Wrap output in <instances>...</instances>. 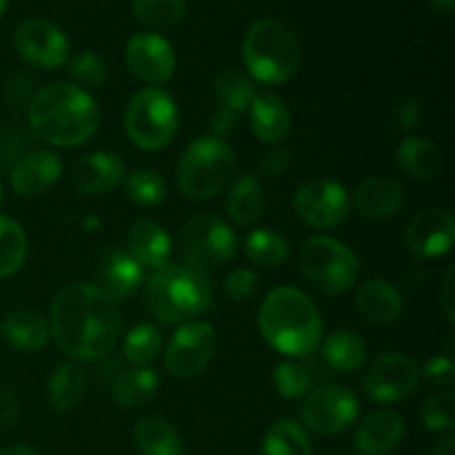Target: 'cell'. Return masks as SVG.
<instances>
[{"mask_svg":"<svg viewBox=\"0 0 455 455\" xmlns=\"http://www.w3.org/2000/svg\"><path fill=\"white\" fill-rule=\"evenodd\" d=\"M160 385L158 371L151 367H129L118 373L111 385V395L124 409H138L149 403Z\"/></svg>","mask_w":455,"mask_h":455,"instance_id":"28","label":"cell"},{"mask_svg":"<svg viewBox=\"0 0 455 455\" xmlns=\"http://www.w3.org/2000/svg\"><path fill=\"white\" fill-rule=\"evenodd\" d=\"M251 129L267 145H280L291 132V111L283 98L274 93H258L249 107Z\"/></svg>","mask_w":455,"mask_h":455,"instance_id":"24","label":"cell"},{"mask_svg":"<svg viewBox=\"0 0 455 455\" xmlns=\"http://www.w3.org/2000/svg\"><path fill=\"white\" fill-rule=\"evenodd\" d=\"M395 163L413 180H434L443 172V151L422 136H409L395 149Z\"/></svg>","mask_w":455,"mask_h":455,"instance_id":"25","label":"cell"},{"mask_svg":"<svg viewBox=\"0 0 455 455\" xmlns=\"http://www.w3.org/2000/svg\"><path fill=\"white\" fill-rule=\"evenodd\" d=\"M216 329L204 320L182 323L164 351V367L178 380L200 376L216 354Z\"/></svg>","mask_w":455,"mask_h":455,"instance_id":"10","label":"cell"},{"mask_svg":"<svg viewBox=\"0 0 455 455\" xmlns=\"http://www.w3.org/2000/svg\"><path fill=\"white\" fill-rule=\"evenodd\" d=\"M13 44L22 60L38 69H58L69 58V40L65 31L43 18L22 20L13 36Z\"/></svg>","mask_w":455,"mask_h":455,"instance_id":"14","label":"cell"},{"mask_svg":"<svg viewBox=\"0 0 455 455\" xmlns=\"http://www.w3.org/2000/svg\"><path fill=\"white\" fill-rule=\"evenodd\" d=\"M29 124L47 145L80 147L93 138L100 127V109L96 100L74 83H52L29 100Z\"/></svg>","mask_w":455,"mask_h":455,"instance_id":"2","label":"cell"},{"mask_svg":"<svg viewBox=\"0 0 455 455\" xmlns=\"http://www.w3.org/2000/svg\"><path fill=\"white\" fill-rule=\"evenodd\" d=\"M96 275L100 280V289L116 302L124 300L142 283V267L132 258V253L118 247H107L98 256Z\"/></svg>","mask_w":455,"mask_h":455,"instance_id":"19","label":"cell"},{"mask_svg":"<svg viewBox=\"0 0 455 455\" xmlns=\"http://www.w3.org/2000/svg\"><path fill=\"white\" fill-rule=\"evenodd\" d=\"M293 209L314 229H338L349 218L351 200L340 182L314 178L296 191Z\"/></svg>","mask_w":455,"mask_h":455,"instance_id":"12","label":"cell"},{"mask_svg":"<svg viewBox=\"0 0 455 455\" xmlns=\"http://www.w3.org/2000/svg\"><path fill=\"white\" fill-rule=\"evenodd\" d=\"M429 4L438 13H451L453 9V0H429Z\"/></svg>","mask_w":455,"mask_h":455,"instance_id":"51","label":"cell"},{"mask_svg":"<svg viewBox=\"0 0 455 455\" xmlns=\"http://www.w3.org/2000/svg\"><path fill=\"white\" fill-rule=\"evenodd\" d=\"M404 438V420L398 411L378 409L360 422L355 449L360 455H389Z\"/></svg>","mask_w":455,"mask_h":455,"instance_id":"20","label":"cell"},{"mask_svg":"<svg viewBox=\"0 0 455 455\" xmlns=\"http://www.w3.org/2000/svg\"><path fill=\"white\" fill-rule=\"evenodd\" d=\"M420 420L434 434H453L455 395L451 391H438V394L429 395L420 407Z\"/></svg>","mask_w":455,"mask_h":455,"instance_id":"40","label":"cell"},{"mask_svg":"<svg viewBox=\"0 0 455 455\" xmlns=\"http://www.w3.org/2000/svg\"><path fill=\"white\" fill-rule=\"evenodd\" d=\"M27 234L16 220L0 216V278L16 274L27 260Z\"/></svg>","mask_w":455,"mask_h":455,"instance_id":"37","label":"cell"},{"mask_svg":"<svg viewBox=\"0 0 455 455\" xmlns=\"http://www.w3.org/2000/svg\"><path fill=\"white\" fill-rule=\"evenodd\" d=\"M209 127H212L213 138H218V140H227V138L238 129V114L231 109H225V107H218V109L212 114Z\"/></svg>","mask_w":455,"mask_h":455,"instance_id":"46","label":"cell"},{"mask_svg":"<svg viewBox=\"0 0 455 455\" xmlns=\"http://www.w3.org/2000/svg\"><path fill=\"white\" fill-rule=\"evenodd\" d=\"M133 438L142 455H187L178 431L163 418H142L133 429Z\"/></svg>","mask_w":455,"mask_h":455,"instance_id":"31","label":"cell"},{"mask_svg":"<svg viewBox=\"0 0 455 455\" xmlns=\"http://www.w3.org/2000/svg\"><path fill=\"white\" fill-rule=\"evenodd\" d=\"M0 455H38L31 447H25V444H12V447L0 449Z\"/></svg>","mask_w":455,"mask_h":455,"instance_id":"50","label":"cell"},{"mask_svg":"<svg viewBox=\"0 0 455 455\" xmlns=\"http://www.w3.org/2000/svg\"><path fill=\"white\" fill-rule=\"evenodd\" d=\"M431 455H455V438L453 435H447L443 443H438V447L434 449Z\"/></svg>","mask_w":455,"mask_h":455,"instance_id":"49","label":"cell"},{"mask_svg":"<svg viewBox=\"0 0 455 455\" xmlns=\"http://www.w3.org/2000/svg\"><path fill=\"white\" fill-rule=\"evenodd\" d=\"M360 413V403L347 387L320 385L302 404V420L320 435H336L349 429Z\"/></svg>","mask_w":455,"mask_h":455,"instance_id":"13","label":"cell"},{"mask_svg":"<svg viewBox=\"0 0 455 455\" xmlns=\"http://www.w3.org/2000/svg\"><path fill=\"white\" fill-rule=\"evenodd\" d=\"M235 178V154L227 140L213 136L196 138L176 167V182L182 196L189 200L216 198Z\"/></svg>","mask_w":455,"mask_h":455,"instance_id":"6","label":"cell"},{"mask_svg":"<svg viewBox=\"0 0 455 455\" xmlns=\"http://www.w3.org/2000/svg\"><path fill=\"white\" fill-rule=\"evenodd\" d=\"M243 60L258 83L283 84L300 69V40L296 31L278 18H260L244 34Z\"/></svg>","mask_w":455,"mask_h":455,"instance_id":"5","label":"cell"},{"mask_svg":"<svg viewBox=\"0 0 455 455\" xmlns=\"http://www.w3.org/2000/svg\"><path fill=\"white\" fill-rule=\"evenodd\" d=\"M216 98L220 102V107L225 109L235 111V114H244L251 107L253 98L258 96L256 84L249 78L247 74H243L240 69H225L216 76Z\"/></svg>","mask_w":455,"mask_h":455,"instance_id":"34","label":"cell"},{"mask_svg":"<svg viewBox=\"0 0 455 455\" xmlns=\"http://www.w3.org/2000/svg\"><path fill=\"white\" fill-rule=\"evenodd\" d=\"M124 189H127V198L140 207H156L167 198V182L154 169H138L129 173Z\"/></svg>","mask_w":455,"mask_h":455,"instance_id":"39","label":"cell"},{"mask_svg":"<svg viewBox=\"0 0 455 455\" xmlns=\"http://www.w3.org/2000/svg\"><path fill=\"white\" fill-rule=\"evenodd\" d=\"M124 58H127L129 71L151 87L167 83L176 69L173 47L167 38H163L156 31L133 34L129 38L127 49H124Z\"/></svg>","mask_w":455,"mask_h":455,"instance_id":"15","label":"cell"},{"mask_svg":"<svg viewBox=\"0 0 455 455\" xmlns=\"http://www.w3.org/2000/svg\"><path fill=\"white\" fill-rule=\"evenodd\" d=\"M403 204V187L385 176L369 178V180L360 182L358 189L354 191L355 212L364 218H371V220H382V218L395 216Z\"/></svg>","mask_w":455,"mask_h":455,"instance_id":"22","label":"cell"},{"mask_svg":"<svg viewBox=\"0 0 455 455\" xmlns=\"http://www.w3.org/2000/svg\"><path fill=\"white\" fill-rule=\"evenodd\" d=\"M60 156L53 154V151H31L13 164L9 182H12L13 191L22 198H38L60 180Z\"/></svg>","mask_w":455,"mask_h":455,"instance_id":"17","label":"cell"},{"mask_svg":"<svg viewBox=\"0 0 455 455\" xmlns=\"http://www.w3.org/2000/svg\"><path fill=\"white\" fill-rule=\"evenodd\" d=\"M0 336L18 351H38L49 342V323L34 311H13L3 320Z\"/></svg>","mask_w":455,"mask_h":455,"instance_id":"27","label":"cell"},{"mask_svg":"<svg viewBox=\"0 0 455 455\" xmlns=\"http://www.w3.org/2000/svg\"><path fill=\"white\" fill-rule=\"evenodd\" d=\"M0 203H3V182H0Z\"/></svg>","mask_w":455,"mask_h":455,"instance_id":"53","label":"cell"},{"mask_svg":"<svg viewBox=\"0 0 455 455\" xmlns=\"http://www.w3.org/2000/svg\"><path fill=\"white\" fill-rule=\"evenodd\" d=\"M69 74L78 83V87L96 89L105 84L107 80V65L98 53L93 52H80L78 56L71 58Z\"/></svg>","mask_w":455,"mask_h":455,"instance_id":"41","label":"cell"},{"mask_svg":"<svg viewBox=\"0 0 455 455\" xmlns=\"http://www.w3.org/2000/svg\"><path fill=\"white\" fill-rule=\"evenodd\" d=\"M132 9L151 29H172L185 18V0H133Z\"/></svg>","mask_w":455,"mask_h":455,"instance_id":"38","label":"cell"},{"mask_svg":"<svg viewBox=\"0 0 455 455\" xmlns=\"http://www.w3.org/2000/svg\"><path fill=\"white\" fill-rule=\"evenodd\" d=\"M129 253L147 269H163L172 258V238L167 229L154 220H136L127 235Z\"/></svg>","mask_w":455,"mask_h":455,"instance_id":"23","label":"cell"},{"mask_svg":"<svg viewBox=\"0 0 455 455\" xmlns=\"http://www.w3.org/2000/svg\"><path fill=\"white\" fill-rule=\"evenodd\" d=\"M123 315L118 302L100 287L71 283L56 293L49 311V333L58 349L76 363L100 360L118 345Z\"/></svg>","mask_w":455,"mask_h":455,"instance_id":"1","label":"cell"},{"mask_svg":"<svg viewBox=\"0 0 455 455\" xmlns=\"http://www.w3.org/2000/svg\"><path fill=\"white\" fill-rule=\"evenodd\" d=\"M409 249L420 258H438L451 251L455 220L447 209H425L416 213L404 234Z\"/></svg>","mask_w":455,"mask_h":455,"instance_id":"16","label":"cell"},{"mask_svg":"<svg viewBox=\"0 0 455 455\" xmlns=\"http://www.w3.org/2000/svg\"><path fill=\"white\" fill-rule=\"evenodd\" d=\"M176 247L180 251L182 265L203 271L234 260L238 253V235L222 218L200 213L187 220L178 231Z\"/></svg>","mask_w":455,"mask_h":455,"instance_id":"9","label":"cell"},{"mask_svg":"<svg viewBox=\"0 0 455 455\" xmlns=\"http://www.w3.org/2000/svg\"><path fill=\"white\" fill-rule=\"evenodd\" d=\"M367 342L355 331H347V329L331 333L323 342L324 364L338 373H351L363 369V364L367 363Z\"/></svg>","mask_w":455,"mask_h":455,"instance_id":"30","label":"cell"},{"mask_svg":"<svg viewBox=\"0 0 455 455\" xmlns=\"http://www.w3.org/2000/svg\"><path fill=\"white\" fill-rule=\"evenodd\" d=\"M389 118L398 132H413L418 120H420V105H418L416 98L409 96V93H398V96H394V100H391Z\"/></svg>","mask_w":455,"mask_h":455,"instance_id":"42","label":"cell"},{"mask_svg":"<svg viewBox=\"0 0 455 455\" xmlns=\"http://www.w3.org/2000/svg\"><path fill=\"white\" fill-rule=\"evenodd\" d=\"M123 158L111 151H96V154L84 156L71 169V182L84 196L109 194L123 182Z\"/></svg>","mask_w":455,"mask_h":455,"instance_id":"18","label":"cell"},{"mask_svg":"<svg viewBox=\"0 0 455 455\" xmlns=\"http://www.w3.org/2000/svg\"><path fill=\"white\" fill-rule=\"evenodd\" d=\"M265 212V191L262 182L253 173H243L231 182L227 196V213L238 227H251Z\"/></svg>","mask_w":455,"mask_h":455,"instance_id":"26","label":"cell"},{"mask_svg":"<svg viewBox=\"0 0 455 455\" xmlns=\"http://www.w3.org/2000/svg\"><path fill=\"white\" fill-rule=\"evenodd\" d=\"M145 302L158 323H189L212 305V283L189 265H164L147 280Z\"/></svg>","mask_w":455,"mask_h":455,"instance_id":"4","label":"cell"},{"mask_svg":"<svg viewBox=\"0 0 455 455\" xmlns=\"http://www.w3.org/2000/svg\"><path fill=\"white\" fill-rule=\"evenodd\" d=\"M300 269L315 291L342 296L358 283L363 265L345 243L329 235H314L300 249Z\"/></svg>","mask_w":455,"mask_h":455,"instance_id":"8","label":"cell"},{"mask_svg":"<svg viewBox=\"0 0 455 455\" xmlns=\"http://www.w3.org/2000/svg\"><path fill=\"white\" fill-rule=\"evenodd\" d=\"M18 413H20V407H18L16 395L9 391H0V422L13 425L18 420Z\"/></svg>","mask_w":455,"mask_h":455,"instance_id":"48","label":"cell"},{"mask_svg":"<svg viewBox=\"0 0 455 455\" xmlns=\"http://www.w3.org/2000/svg\"><path fill=\"white\" fill-rule=\"evenodd\" d=\"M160 351H163V331L151 323L132 327L123 340V354L132 367H149Z\"/></svg>","mask_w":455,"mask_h":455,"instance_id":"36","label":"cell"},{"mask_svg":"<svg viewBox=\"0 0 455 455\" xmlns=\"http://www.w3.org/2000/svg\"><path fill=\"white\" fill-rule=\"evenodd\" d=\"M289 164H291V151H289L287 147L278 145L262 158L260 172L265 173L267 178H283L284 172L289 169Z\"/></svg>","mask_w":455,"mask_h":455,"instance_id":"45","label":"cell"},{"mask_svg":"<svg viewBox=\"0 0 455 455\" xmlns=\"http://www.w3.org/2000/svg\"><path fill=\"white\" fill-rule=\"evenodd\" d=\"M258 287V275L251 269H234L225 280V289L231 300H247Z\"/></svg>","mask_w":455,"mask_h":455,"instance_id":"44","label":"cell"},{"mask_svg":"<svg viewBox=\"0 0 455 455\" xmlns=\"http://www.w3.org/2000/svg\"><path fill=\"white\" fill-rule=\"evenodd\" d=\"M420 378H425L434 387H451L455 380V364L451 355H435L420 369Z\"/></svg>","mask_w":455,"mask_h":455,"instance_id":"43","label":"cell"},{"mask_svg":"<svg viewBox=\"0 0 455 455\" xmlns=\"http://www.w3.org/2000/svg\"><path fill=\"white\" fill-rule=\"evenodd\" d=\"M355 309L371 324H394L403 315V293L387 280L371 278L360 284L355 293Z\"/></svg>","mask_w":455,"mask_h":455,"instance_id":"21","label":"cell"},{"mask_svg":"<svg viewBox=\"0 0 455 455\" xmlns=\"http://www.w3.org/2000/svg\"><path fill=\"white\" fill-rule=\"evenodd\" d=\"M318 376L311 371L309 363L300 360H283L274 369V387L275 394L287 400L307 398L315 389Z\"/></svg>","mask_w":455,"mask_h":455,"instance_id":"35","label":"cell"},{"mask_svg":"<svg viewBox=\"0 0 455 455\" xmlns=\"http://www.w3.org/2000/svg\"><path fill=\"white\" fill-rule=\"evenodd\" d=\"M453 275L455 271L449 269L447 275L443 280V291H440V305H443L444 315L449 320H455V296H453Z\"/></svg>","mask_w":455,"mask_h":455,"instance_id":"47","label":"cell"},{"mask_svg":"<svg viewBox=\"0 0 455 455\" xmlns=\"http://www.w3.org/2000/svg\"><path fill=\"white\" fill-rule=\"evenodd\" d=\"M4 7H7V0H0V16H3Z\"/></svg>","mask_w":455,"mask_h":455,"instance_id":"52","label":"cell"},{"mask_svg":"<svg viewBox=\"0 0 455 455\" xmlns=\"http://www.w3.org/2000/svg\"><path fill=\"white\" fill-rule=\"evenodd\" d=\"M260 455H314V447L298 422L278 420L267 429Z\"/></svg>","mask_w":455,"mask_h":455,"instance_id":"33","label":"cell"},{"mask_svg":"<svg viewBox=\"0 0 455 455\" xmlns=\"http://www.w3.org/2000/svg\"><path fill=\"white\" fill-rule=\"evenodd\" d=\"M84 385H87V376L76 360L58 364L47 385L49 407L58 413L71 411L83 400Z\"/></svg>","mask_w":455,"mask_h":455,"instance_id":"29","label":"cell"},{"mask_svg":"<svg viewBox=\"0 0 455 455\" xmlns=\"http://www.w3.org/2000/svg\"><path fill=\"white\" fill-rule=\"evenodd\" d=\"M420 382V367L409 355L389 351L371 360L363 376V389L369 400L391 404L409 398Z\"/></svg>","mask_w":455,"mask_h":455,"instance_id":"11","label":"cell"},{"mask_svg":"<svg viewBox=\"0 0 455 455\" xmlns=\"http://www.w3.org/2000/svg\"><path fill=\"white\" fill-rule=\"evenodd\" d=\"M180 127L176 98L160 87H147L129 100L124 109V132L129 140L145 151L169 147Z\"/></svg>","mask_w":455,"mask_h":455,"instance_id":"7","label":"cell"},{"mask_svg":"<svg viewBox=\"0 0 455 455\" xmlns=\"http://www.w3.org/2000/svg\"><path fill=\"white\" fill-rule=\"evenodd\" d=\"M258 327L271 349L293 360L314 354L324 333L318 307L296 287H278L262 300Z\"/></svg>","mask_w":455,"mask_h":455,"instance_id":"3","label":"cell"},{"mask_svg":"<svg viewBox=\"0 0 455 455\" xmlns=\"http://www.w3.org/2000/svg\"><path fill=\"white\" fill-rule=\"evenodd\" d=\"M244 253L253 265L262 267V269H278L289 260L291 249L280 231L260 227L244 238Z\"/></svg>","mask_w":455,"mask_h":455,"instance_id":"32","label":"cell"}]
</instances>
